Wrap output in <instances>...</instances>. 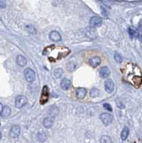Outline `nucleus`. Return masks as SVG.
Masks as SVG:
<instances>
[{"instance_id": "obj_4", "label": "nucleus", "mask_w": 142, "mask_h": 143, "mask_svg": "<svg viewBox=\"0 0 142 143\" xmlns=\"http://www.w3.org/2000/svg\"><path fill=\"white\" fill-rule=\"evenodd\" d=\"M48 100H49V88L46 85H45V86H44L43 89H42V92L41 94V105L46 104Z\"/></svg>"}, {"instance_id": "obj_15", "label": "nucleus", "mask_w": 142, "mask_h": 143, "mask_svg": "<svg viewBox=\"0 0 142 143\" xmlns=\"http://www.w3.org/2000/svg\"><path fill=\"white\" fill-rule=\"evenodd\" d=\"M10 114H11V109H10V107H9L8 106H4L0 115L2 117H6L9 116Z\"/></svg>"}, {"instance_id": "obj_20", "label": "nucleus", "mask_w": 142, "mask_h": 143, "mask_svg": "<svg viewBox=\"0 0 142 143\" xmlns=\"http://www.w3.org/2000/svg\"><path fill=\"white\" fill-rule=\"evenodd\" d=\"M90 97H92V98H95V97H97L99 95V90L96 88H93L89 92Z\"/></svg>"}, {"instance_id": "obj_24", "label": "nucleus", "mask_w": 142, "mask_h": 143, "mask_svg": "<svg viewBox=\"0 0 142 143\" xmlns=\"http://www.w3.org/2000/svg\"><path fill=\"white\" fill-rule=\"evenodd\" d=\"M103 107L105 108L106 110H108V111H110V112H112V107L110 105V104H108V103H104V105H103Z\"/></svg>"}, {"instance_id": "obj_13", "label": "nucleus", "mask_w": 142, "mask_h": 143, "mask_svg": "<svg viewBox=\"0 0 142 143\" xmlns=\"http://www.w3.org/2000/svg\"><path fill=\"white\" fill-rule=\"evenodd\" d=\"M49 39L50 40L54 41V42H59L62 39V37L58 31H52L50 32Z\"/></svg>"}, {"instance_id": "obj_22", "label": "nucleus", "mask_w": 142, "mask_h": 143, "mask_svg": "<svg viewBox=\"0 0 142 143\" xmlns=\"http://www.w3.org/2000/svg\"><path fill=\"white\" fill-rule=\"evenodd\" d=\"M114 59L116 60V62L119 64H120L122 62V57L120 55V54H119L118 52H116L114 54Z\"/></svg>"}, {"instance_id": "obj_16", "label": "nucleus", "mask_w": 142, "mask_h": 143, "mask_svg": "<svg viewBox=\"0 0 142 143\" xmlns=\"http://www.w3.org/2000/svg\"><path fill=\"white\" fill-rule=\"evenodd\" d=\"M59 114V109L56 106H52L49 110V115L52 117H54L55 116Z\"/></svg>"}, {"instance_id": "obj_23", "label": "nucleus", "mask_w": 142, "mask_h": 143, "mask_svg": "<svg viewBox=\"0 0 142 143\" xmlns=\"http://www.w3.org/2000/svg\"><path fill=\"white\" fill-rule=\"evenodd\" d=\"M128 32H129V34L131 38H133V37H134V35L136 34V31H135V29L133 28H131V27H129V29H128Z\"/></svg>"}, {"instance_id": "obj_6", "label": "nucleus", "mask_w": 142, "mask_h": 143, "mask_svg": "<svg viewBox=\"0 0 142 143\" xmlns=\"http://www.w3.org/2000/svg\"><path fill=\"white\" fill-rule=\"evenodd\" d=\"M89 24L92 27H99L102 24V18L97 16H94L90 19Z\"/></svg>"}, {"instance_id": "obj_26", "label": "nucleus", "mask_w": 142, "mask_h": 143, "mask_svg": "<svg viewBox=\"0 0 142 143\" xmlns=\"http://www.w3.org/2000/svg\"><path fill=\"white\" fill-rule=\"evenodd\" d=\"M2 109H3V106H2V105L0 103V114H1V112H2Z\"/></svg>"}, {"instance_id": "obj_2", "label": "nucleus", "mask_w": 142, "mask_h": 143, "mask_svg": "<svg viewBox=\"0 0 142 143\" xmlns=\"http://www.w3.org/2000/svg\"><path fill=\"white\" fill-rule=\"evenodd\" d=\"M27 98L24 95H19L15 100V106L16 108L20 109L24 107L27 104Z\"/></svg>"}, {"instance_id": "obj_8", "label": "nucleus", "mask_w": 142, "mask_h": 143, "mask_svg": "<svg viewBox=\"0 0 142 143\" xmlns=\"http://www.w3.org/2000/svg\"><path fill=\"white\" fill-rule=\"evenodd\" d=\"M104 87H105V90L108 93H111L114 89V83L111 80L108 79L107 80H106L104 82Z\"/></svg>"}, {"instance_id": "obj_12", "label": "nucleus", "mask_w": 142, "mask_h": 143, "mask_svg": "<svg viewBox=\"0 0 142 143\" xmlns=\"http://www.w3.org/2000/svg\"><path fill=\"white\" fill-rule=\"evenodd\" d=\"M99 75L103 79H106V78L108 77L109 75H110V70H109L108 67H106V66L102 67L99 70Z\"/></svg>"}, {"instance_id": "obj_11", "label": "nucleus", "mask_w": 142, "mask_h": 143, "mask_svg": "<svg viewBox=\"0 0 142 143\" xmlns=\"http://www.w3.org/2000/svg\"><path fill=\"white\" fill-rule=\"evenodd\" d=\"M60 86L63 90H68L69 89H70L71 86V82L70 80H69L67 78H64L61 82Z\"/></svg>"}, {"instance_id": "obj_14", "label": "nucleus", "mask_w": 142, "mask_h": 143, "mask_svg": "<svg viewBox=\"0 0 142 143\" xmlns=\"http://www.w3.org/2000/svg\"><path fill=\"white\" fill-rule=\"evenodd\" d=\"M16 63L20 67H24L27 65V60L24 56L18 55V56L16 57Z\"/></svg>"}, {"instance_id": "obj_21", "label": "nucleus", "mask_w": 142, "mask_h": 143, "mask_svg": "<svg viewBox=\"0 0 142 143\" xmlns=\"http://www.w3.org/2000/svg\"><path fill=\"white\" fill-rule=\"evenodd\" d=\"M100 142L102 143H110L111 142V140L110 137H108L107 135H103L101 137V140H100Z\"/></svg>"}, {"instance_id": "obj_17", "label": "nucleus", "mask_w": 142, "mask_h": 143, "mask_svg": "<svg viewBox=\"0 0 142 143\" xmlns=\"http://www.w3.org/2000/svg\"><path fill=\"white\" fill-rule=\"evenodd\" d=\"M129 129L127 128V127H124V129L121 131V138L122 140H126L127 139V137L129 136Z\"/></svg>"}, {"instance_id": "obj_7", "label": "nucleus", "mask_w": 142, "mask_h": 143, "mask_svg": "<svg viewBox=\"0 0 142 143\" xmlns=\"http://www.w3.org/2000/svg\"><path fill=\"white\" fill-rule=\"evenodd\" d=\"M87 93V90L83 87H79L76 89V96L79 100H83Z\"/></svg>"}, {"instance_id": "obj_1", "label": "nucleus", "mask_w": 142, "mask_h": 143, "mask_svg": "<svg viewBox=\"0 0 142 143\" xmlns=\"http://www.w3.org/2000/svg\"><path fill=\"white\" fill-rule=\"evenodd\" d=\"M99 118L105 126H108L113 121V115L109 113H102L100 115Z\"/></svg>"}, {"instance_id": "obj_19", "label": "nucleus", "mask_w": 142, "mask_h": 143, "mask_svg": "<svg viewBox=\"0 0 142 143\" xmlns=\"http://www.w3.org/2000/svg\"><path fill=\"white\" fill-rule=\"evenodd\" d=\"M64 74V70L62 68H57L56 69L54 72V75L56 78L59 79L62 77V75Z\"/></svg>"}, {"instance_id": "obj_10", "label": "nucleus", "mask_w": 142, "mask_h": 143, "mask_svg": "<svg viewBox=\"0 0 142 143\" xmlns=\"http://www.w3.org/2000/svg\"><path fill=\"white\" fill-rule=\"evenodd\" d=\"M101 62H102V59L100 57L98 56L93 57L91 58H90L89 60L90 65L93 67H96L97 66H99L101 64Z\"/></svg>"}, {"instance_id": "obj_18", "label": "nucleus", "mask_w": 142, "mask_h": 143, "mask_svg": "<svg viewBox=\"0 0 142 143\" xmlns=\"http://www.w3.org/2000/svg\"><path fill=\"white\" fill-rule=\"evenodd\" d=\"M87 35L89 37L91 38V39H94V38H95V37L96 36V30H94V29L92 28V27H91V28H89L88 29H87Z\"/></svg>"}, {"instance_id": "obj_3", "label": "nucleus", "mask_w": 142, "mask_h": 143, "mask_svg": "<svg viewBox=\"0 0 142 143\" xmlns=\"http://www.w3.org/2000/svg\"><path fill=\"white\" fill-rule=\"evenodd\" d=\"M24 77L28 82L31 83L35 80L36 75H35V72L31 69L27 68L24 70Z\"/></svg>"}, {"instance_id": "obj_25", "label": "nucleus", "mask_w": 142, "mask_h": 143, "mask_svg": "<svg viewBox=\"0 0 142 143\" xmlns=\"http://www.w3.org/2000/svg\"><path fill=\"white\" fill-rule=\"evenodd\" d=\"M6 6V0H0V7L1 8H5Z\"/></svg>"}, {"instance_id": "obj_5", "label": "nucleus", "mask_w": 142, "mask_h": 143, "mask_svg": "<svg viewBox=\"0 0 142 143\" xmlns=\"http://www.w3.org/2000/svg\"><path fill=\"white\" fill-rule=\"evenodd\" d=\"M20 134V128L18 125H14L12 127L10 132H9V136L11 138L16 139L19 136Z\"/></svg>"}, {"instance_id": "obj_9", "label": "nucleus", "mask_w": 142, "mask_h": 143, "mask_svg": "<svg viewBox=\"0 0 142 143\" xmlns=\"http://www.w3.org/2000/svg\"><path fill=\"white\" fill-rule=\"evenodd\" d=\"M42 124H43V126L46 129H49L53 126V124H54V117H47L46 118L44 119L43 122H42Z\"/></svg>"}, {"instance_id": "obj_27", "label": "nucleus", "mask_w": 142, "mask_h": 143, "mask_svg": "<svg viewBox=\"0 0 142 143\" xmlns=\"http://www.w3.org/2000/svg\"><path fill=\"white\" fill-rule=\"evenodd\" d=\"M2 138V134H1V132H0V139Z\"/></svg>"}]
</instances>
